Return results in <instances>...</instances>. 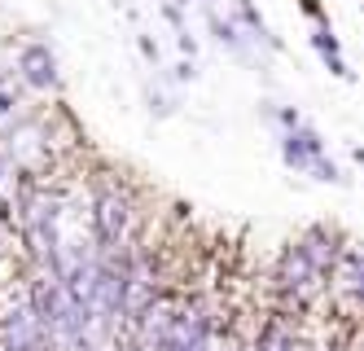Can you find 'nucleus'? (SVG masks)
<instances>
[{
  "mask_svg": "<svg viewBox=\"0 0 364 351\" xmlns=\"http://www.w3.org/2000/svg\"><path fill=\"white\" fill-rule=\"evenodd\" d=\"M136 229H141V211H136V194L127 184H101L92 198V246L97 255H123L136 251Z\"/></svg>",
  "mask_w": 364,
  "mask_h": 351,
  "instance_id": "obj_1",
  "label": "nucleus"
},
{
  "mask_svg": "<svg viewBox=\"0 0 364 351\" xmlns=\"http://www.w3.org/2000/svg\"><path fill=\"white\" fill-rule=\"evenodd\" d=\"M0 351H48L44 316L31 299V285L22 281L0 299Z\"/></svg>",
  "mask_w": 364,
  "mask_h": 351,
  "instance_id": "obj_2",
  "label": "nucleus"
},
{
  "mask_svg": "<svg viewBox=\"0 0 364 351\" xmlns=\"http://www.w3.org/2000/svg\"><path fill=\"white\" fill-rule=\"evenodd\" d=\"M9 110H14V93L0 88V115H9Z\"/></svg>",
  "mask_w": 364,
  "mask_h": 351,
  "instance_id": "obj_8",
  "label": "nucleus"
},
{
  "mask_svg": "<svg viewBox=\"0 0 364 351\" xmlns=\"http://www.w3.org/2000/svg\"><path fill=\"white\" fill-rule=\"evenodd\" d=\"M329 290H333L338 308L364 312V251L360 246H343L338 263L329 268Z\"/></svg>",
  "mask_w": 364,
  "mask_h": 351,
  "instance_id": "obj_5",
  "label": "nucleus"
},
{
  "mask_svg": "<svg viewBox=\"0 0 364 351\" xmlns=\"http://www.w3.org/2000/svg\"><path fill=\"white\" fill-rule=\"evenodd\" d=\"M294 246L303 251V259L311 263V268H321V273L329 277V268L338 263V255H343V246H347V241L343 237H338L333 229H325V224H316V229H307L299 241H294Z\"/></svg>",
  "mask_w": 364,
  "mask_h": 351,
  "instance_id": "obj_7",
  "label": "nucleus"
},
{
  "mask_svg": "<svg viewBox=\"0 0 364 351\" xmlns=\"http://www.w3.org/2000/svg\"><path fill=\"white\" fill-rule=\"evenodd\" d=\"M18 75H22V84L36 88V93H48V88H58L62 84V75H58V58L48 53L44 44H27L22 48V58H18Z\"/></svg>",
  "mask_w": 364,
  "mask_h": 351,
  "instance_id": "obj_6",
  "label": "nucleus"
},
{
  "mask_svg": "<svg viewBox=\"0 0 364 351\" xmlns=\"http://www.w3.org/2000/svg\"><path fill=\"white\" fill-rule=\"evenodd\" d=\"M272 281H277V294H281V299L290 303V308H299V312L316 303L321 294H325V285H329V277L321 273V268H311L299 246H285V251H281L277 277H272Z\"/></svg>",
  "mask_w": 364,
  "mask_h": 351,
  "instance_id": "obj_3",
  "label": "nucleus"
},
{
  "mask_svg": "<svg viewBox=\"0 0 364 351\" xmlns=\"http://www.w3.org/2000/svg\"><path fill=\"white\" fill-rule=\"evenodd\" d=\"M281 158H285V167H294V172H307V176H316L325 184H343V176H338L333 167V158L325 154L321 137H316V127H285V137H281Z\"/></svg>",
  "mask_w": 364,
  "mask_h": 351,
  "instance_id": "obj_4",
  "label": "nucleus"
},
{
  "mask_svg": "<svg viewBox=\"0 0 364 351\" xmlns=\"http://www.w3.org/2000/svg\"><path fill=\"white\" fill-rule=\"evenodd\" d=\"M360 351H364V342H360Z\"/></svg>",
  "mask_w": 364,
  "mask_h": 351,
  "instance_id": "obj_9",
  "label": "nucleus"
}]
</instances>
